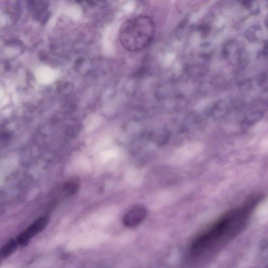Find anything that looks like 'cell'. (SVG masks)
<instances>
[{"label":"cell","mask_w":268,"mask_h":268,"mask_svg":"<svg viewBox=\"0 0 268 268\" xmlns=\"http://www.w3.org/2000/svg\"><path fill=\"white\" fill-rule=\"evenodd\" d=\"M262 198L260 195H251L241 204L227 210L198 234L188 249L189 262L194 264L204 263L240 235Z\"/></svg>","instance_id":"obj_1"},{"label":"cell","mask_w":268,"mask_h":268,"mask_svg":"<svg viewBox=\"0 0 268 268\" xmlns=\"http://www.w3.org/2000/svg\"><path fill=\"white\" fill-rule=\"evenodd\" d=\"M156 25L151 18L146 16L134 17L121 25L119 40L128 51L138 52L146 49L154 41Z\"/></svg>","instance_id":"obj_2"},{"label":"cell","mask_w":268,"mask_h":268,"mask_svg":"<svg viewBox=\"0 0 268 268\" xmlns=\"http://www.w3.org/2000/svg\"><path fill=\"white\" fill-rule=\"evenodd\" d=\"M50 218L48 216H44L36 220L17 237L16 242L20 245H25L30 241V239L39 234L44 230L49 224Z\"/></svg>","instance_id":"obj_3"},{"label":"cell","mask_w":268,"mask_h":268,"mask_svg":"<svg viewBox=\"0 0 268 268\" xmlns=\"http://www.w3.org/2000/svg\"><path fill=\"white\" fill-rule=\"evenodd\" d=\"M147 210L142 206L133 208L128 212L123 218L124 225L128 227H135L140 225L146 218Z\"/></svg>","instance_id":"obj_4"},{"label":"cell","mask_w":268,"mask_h":268,"mask_svg":"<svg viewBox=\"0 0 268 268\" xmlns=\"http://www.w3.org/2000/svg\"><path fill=\"white\" fill-rule=\"evenodd\" d=\"M17 245V242L14 239L8 242L0 251V258L5 259V258L11 255L16 250Z\"/></svg>","instance_id":"obj_5"},{"label":"cell","mask_w":268,"mask_h":268,"mask_svg":"<svg viewBox=\"0 0 268 268\" xmlns=\"http://www.w3.org/2000/svg\"><path fill=\"white\" fill-rule=\"evenodd\" d=\"M79 189V185L77 182L75 181H69L63 186V190L64 193L67 196H70L74 195L77 192Z\"/></svg>","instance_id":"obj_6"}]
</instances>
